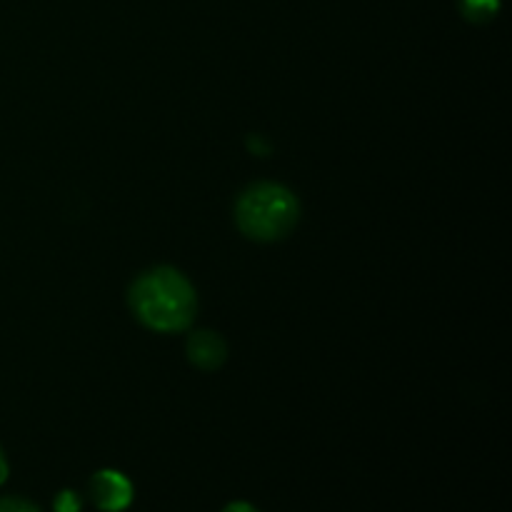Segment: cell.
Returning a JSON list of instances; mask_svg holds the SVG:
<instances>
[{
  "label": "cell",
  "mask_w": 512,
  "mask_h": 512,
  "mask_svg": "<svg viewBox=\"0 0 512 512\" xmlns=\"http://www.w3.org/2000/svg\"><path fill=\"white\" fill-rule=\"evenodd\" d=\"M55 512H80V498L73 490H63V493L55 498Z\"/></svg>",
  "instance_id": "8992f818"
},
{
  "label": "cell",
  "mask_w": 512,
  "mask_h": 512,
  "mask_svg": "<svg viewBox=\"0 0 512 512\" xmlns=\"http://www.w3.org/2000/svg\"><path fill=\"white\" fill-rule=\"evenodd\" d=\"M225 355H228V348H225L220 335L203 330V333H195L188 338V358L200 370L220 368L225 363Z\"/></svg>",
  "instance_id": "277c9868"
},
{
  "label": "cell",
  "mask_w": 512,
  "mask_h": 512,
  "mask_svg": "<svg viewBox=\"0 0 512 512\" xmlns=\"http://www.w3.org/2000/svg\"><path fill=\"white\" fill-rule=\"evenodd\" d=\"M223 512H260V510H255L250 503H230Z\"/></svg>",
  "instance_id": "ba28073f"
},
{
  "label": "cell",
  "mask_w": 512,
  "mask_h": 512,
  "mask_svg": "<svg viewBox=\"0 0 512 512\" xmlns=\"http://www.w3.org/2000/svg\"><path fill=\"white\" fill-rule=\"evenodd\" d=\"M470 18H488L498 8V0H465Z\"/></svg>",
  "instance_id": "5b68a950"
},
{
  "label": "cell",
  "mask_w": 512,
  "mask_h": 512,
  "mask_svg": "<svg viewBox=\"0 0 512 512\" xmlns=\"http://www.w3.org/2000/svg\"><path fill=\"white\" fill-rule=\"evenodd\" d=\"M95 508L103 512H123L133 503V485L118 470H100L90 480Z\"/></svg>",
  "instance_id": "3957f363"
},
{
  "label": "cell",
  "mask_w": 512,
  "mask_h": 512,
  "mask_svg": "<svg viewBox=\"0 0 512 512\" xmlns=\"http://www.w3.org/2000/svg\"><path fill=\"white\" fill-rule=\"evenodd\" d=\"M0 512H40L33 503L20 498H0Z\"/></svg>",
  "instance_id": "52a82bcc"
},
{
  "label": "cell",
  "mask_w": 512,
  "mask_h": 512,
  "mask_svg": "<svg viewBox=\"0 0 512 512\" xmlns=\"http://www.w3.org/2000/svg\"><path fill=\"white\" fill-rule=\"evenodd\" d=\"M130 305L148 328L158 333H178L193 323L195 290L178 270L158 268L133 285Z\"/></svg>",
  "instance_id": "6da1fadb"
},
{
  "label": "cell",
  "mask_w": 512,
  "mask_h": 512,
  "mask_svg": "<svg viewBox=\"0 0 512 512\" xmlns=\"http://www.w3.org/2000/svg\"><path fill=\"white\" fill-rule=\"evenodd\" d=\"M5 480H8V460H5L3 450H0V485H3Z\"/></svg>",
  "instance_id": "9c48e42d"
},
{
  "label": "cell",
  "mask_w": 512,
  "mask_h": 512,
  "mask_svg": "<svg viewBox=\"0 0 512 512\" xmlns=\"http://www.w3.org/2000/svg\"><path fill=\"white\" fill-rule=\"evenodd\" d=\"M298 200L283 185L263 183L245 190L238 200L235 218L240 230L253 240H278L298 223Z\"/></svg>",
  "instance_id": "7a4b0ae2"
}]
</instances>
